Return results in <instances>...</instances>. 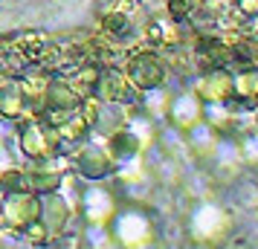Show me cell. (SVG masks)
I'll return each mask as SVG.
<instances>
[{
  "mask_svg": "<svg viewBox=\"0 0 258 249\" xmlns=\"http://www.w3.org/2000/svg\"><path fill=\"white\" fill-rule=\"evenodd\" d=\"M3 197H6V194L0 191V223H3Z\"/></svg>",
  "mask_w": 258,
  "mask_h": 249,
  "instance_id": "obj_18",
  "label": "cell"
},
{
  "mask_svg": "<svg viewBox=\"0 0 258 249\" xmlns=\"http://www.w3.org/2000/svg\"><path fill=\"white\" fill-rule=\"evenodd\" d=\"M200 113H203V107H200L198 96H180L171 105V119L180 128H195L200 122Z\"/></svg>",
  "mask_w": 258,
  "mask_h": 249,
  "instance_id": "obj_12",
  "label": "cell"
},
{
  "mask_svg": "<svg viewBox=\"0 0 258 249\" xmlns=\"http://www.w3.org/2000/svg\"><path fill=\"white\" fill-rule=\"evenodd\" d=\"M235 99H258V72L246 70L235 78Z\"/></svg>",
  "mask_w": 258,
  "mask_h": 249,
  "instance_id": "obj_13",
  "label": "cell"
},
{
  "mask_svg": "<svg viewBox=\"0 0 258 249\" xmlns=\"http://www.w3.org/2000/svg\"><path fill=\"white\" fill-rule=\"evenodd\" d=\"M26 99L18 84H0V119H21Z\"/></svg>",
  "mask_w": 258,
  "mask_h": 249,
  "instance_id": "obj_11",
  "label": "cell"
},
{
  "mask_svg": "<svg viewBox=\"0 0 258 249\" xmlns=\"http://www.w3.org/2000/svg\"><path fill=\"white\" fill-rule=\"evenodd\" d=\"M128 75L134 87H142V90H154L165 81V67L163 61L151 55V52H142V55H134L128 64Z\"/></svg>",
  "mask_w": 258,
  "mask_h": 249,
  "instance_id": "obj_3",
  "label": "cell"
},
{
  "mask_svg": "<svg viewBox=\"0 0 258 249\" xmlns=\"http://www.w3.org/2000/svg\"><path fill=\"white\" fill-rule=\"evenodd\" d=\"M203 96L209 102H232L235 99V78L226 75V72H209L203 84H200Z\"/></svg>",
  "mask_w": 258,
  "mask_h": 249,
  "instance_id": "obj_8",
  "label": "cell"
},
{
  "mask_svg": "<svg viewBox=\"0 0 258 249\" xmlns=\"http://www.w3.org/2000/svg\"><path fill=\"white\" fill-rule=\"evenodd\" d=\"M244 156L249 159V162L258 159V136H246L244 139Z\"/></svg>",
  "mask_w": 258,
  "mask_h": 249,
  "instance_id": "obj_17",
  "label": "cell"
},
{
  "mask_svg": "<svg viewBox=\"0 0 258 249\" xmlns=\"http://www.w3.org/2000/svg\"><path fill=\"white\" fill-rule=\"evenodd\" d=\"M49 203H55V206H58V212H64V209H67V203L61 200L58 194H55V200H52V194H49ZM64 220H67V214H52V226H49V235H55L61 226H64Z\"/></svg>",
  "mask_w": 258,
  "mask_h": 249,
  "instance_id": "obj_14",
  "label": "cell"
},
{
  "mask_svg": "<svg viewBox=\"0 0 258 249\" xmlns=\"http://www.w3.org/2000/svg\"><path fill=\"white\" fill-rule=\"evenodd\" d=\"M41 214V203L29 189H15L3 197V223L12 229H26V226L38 220Z\"/></svg>",
  "mask_w": 258,
  "mask_h": 249,
  "instance_id": "obj_1",
  "label": "cell"
},
{
  "mask_svg": "<svg viewBox=\"0 0 258 249\" xmlns=\"http://www.w3.org/2000/svg\"><path fill=\"white\" fill-rule=\"evenodd\" d=\"M151 220L140 212H122L116 217V240L125 246H142L151 240Z\"/></svg>",
  "mask_w": 258,
  "mask_h": 249,
  "instance_id": "obj_4",
  "label": "cell"
},
{
  "mask_svg": "<svg viewBox=\"0 0 258 249\" xmlns=\"http://www.w3.org/2000/svg\"><path fill=\"white\" fill-rule=\"evenodd\" d=\"M235 9L246 18H252V15H258V0H235Z\"/></svg>",
  "mask_w": 258,
  "mask_h": 249,
  "instance_id": "obj_16",
  "label": "cell"
},
{
  "mask_svg": "<svg viewBox=\"0 0 258 249\" xmlns=\"http://www.w3.org/2000/svg\"><path fill=\"white\" fill-rule=\"evenodd\" d=\"M93 90L99 93V99H105V102H131V87L119 72H105V75H99V81H96Z\"/></svg>",
  "mask_w": 258,
  "mask_h": 249,
  "instance_id": "obj_9",
  "label": "cell"
},
{
  "mask_svg": "<svg viewBox=\"0 0 258 249\" xmlns=\"http://www.w3.org/2000/svg\"><path fill=\"white\" fill-rule=\"evenodd\" d=\"M191 9H195V3H191V0H171V15H174L177 21H180V18H186V15H191Z\"/></svg>",
  "mask_w": 258,
  "mask_h": 249,
  "instance_id": "obj_15",
  "label": "cell"
},
{
  "mask_svg": "<svg viewBox=\"0 0 258 249\" xmlns=\"http://www.w3.org/2000/svg\"><path fill=\"white\" fill-rule=\"evenodd\" d=\"M76 105H79V96L73 90V84H64V81L47 84V107L49 110H58L61 116H64V113H73Z\"/></svg>",
  "mask_w": 258,
  "mask_h": 249,
  "instance_id": "obj_10",
  "label": "cell"
},
{
  "mask_svg": "<svg viewBox=\"0 0 258 249\" xmlns=\"http://www.w3.org/2000/svg\"><path fill=\"white\" fill-rule=\"evenodd\" d=\"M116 212V200L107 189H90L84 194V214L93 220V223H107Z\"/></svg>",
  "mask_w": 258,
  "mask_h": 249,
  "instance_id": "obj_6",
  "label": "cell"
},
{
  "mask_svg": "<svg viewBox=\"0 0 258 249\" xmlns=\"http://www.w3.org/2000/svg\"><path fill=\"white\" fill-rule=\"evenodd\" d=\"M21 145H24V154H29L32 159H44L55 151V145H61L58 128L49 125V122H26L24 133H21Z\"/></svg>",
  "mask_w": 258,
  "mask_h": 249,
  "instance_id": "obj_2",
  "label": "cell"
},
{
  "mask_svg": "<svg viewBox=\"0 0 258 249\" xmlns=\"http://www.w3.org/2000/svg\"><path fill=\"white\" fill-rule=\"evenodd\" d=\"M226 226H229V217L215 206H200L191 214V232L198 237H218Z\"/></svg>",
  "mask_w": 258,
  "mask_h": 249,
  "instance_id": "obj_5",
  "label": "cell"
},
{
  "mask_svg": "<svg viewBox=\"0 0 258 249\" xmlns=\"http://www.w3.org/2000/svg\"><path fill=\"white\" fill-rule=\"evenodd\" d=\"M79 168L87 177H105L113 168V156L105 145H87V148L79 151Z\"/></svg>",
  "mask_w": 258,
  "mask_h": 249,
  "instance_id": "obj_7",
  "label": "cell"
}]
</instances>
